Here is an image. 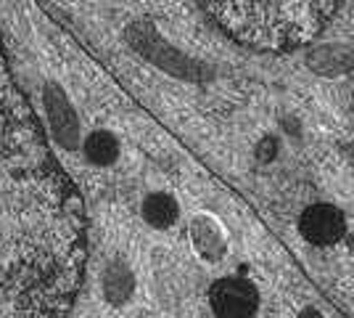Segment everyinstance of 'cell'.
Listing matches in <instances>:
<instances>
[{"label": "cell", "mask_w": 354, "mask_h": 318, "mask_svg": "<svg viewBox=\"0 0 354 318\" xmlns=\"http://www.w3.org/2000/svg\"><path fill=\"white\" fill-rule=\"evenodd\" d=\"M204 11L227 37L243 46L286 51L310 40L330 8L312 3H209Z\"/></svg>", "instance_id": "6da1fadb"}, {"label": "cell", "mask_w": 354, "mask_h": 318, "mask_svg": "<svg viewBox=\"0 0 354 318\" xmlns=\"http://www.w3.org/2000/svg\"><path fill=\"white\" fill-rule=\"evenodd\" d=\"M299 233L304 236V242L315 247H330L341 242L346 233L344 212L333 204H312L299 215Z\"/></svg>", "instance_id": "277c9868"}, {"label": "cell", "mask_w": 354, "mask_h": 318, "mask_svg": "<svg viewBox=\"0 0 354 318\" xmlns=\"http://www.w3.org/2000/svg\"><path fill=\"white\" fill-rule=\"evenodd\" d=\"M143 220H146L151 228H172L177 223V218H180V204H177V199L172 194H167V191H153V194H148L143 199Z\"/></svg>", "instance_id": "5b68a950"}, {"label": "cell", "mask_w": 354, "mask_h": 318, "mask_svg": "<svg viewBox=\"0 0 354 318\" xmlns=\"http://www.w3.org/2000/svg\"><path fill=\"white\" fill-rule=\"evenodd\" d=\"M104 292L111 303H124L133 292V276L130 268L122 263H111L109 271L104 273Z\"/></svg>", "instance_id": "52a82bcc"}, {"label": "cell", "mask_w": 354, "mask_h": 318, "mask_svg": "<svg viewBox=\"0 0 354 318\" xmlns=\"http://www.w3.org/2000/svg\"><path fill=\"white\" fill-rule=\"evenodd\" d=\"M85 157H88L93 165L98 167H109L117 162L119 157V141L114 138V133L109 130H93L88 138H85Z\"/></svg>", "instance_id": "8992f818"}, {"label": "cell", "mask_w": 354, "mask_h": 318, "mask_svg": "<svg viewBox=\"0 0 354 318\" xmlns=\"http://www.w3.org/2000/svg\"><path fill=\"white\" fill-rule=\"evenodd\" d=\"M209 305L217 318H254L259 310V289L241 276H225L209 287Z\"/></svg>", "instance_id": "3957f363"}, {"label": "cell", "mask_w": 354, "mask_h": 318, "mask_svg": "<svg viewBox=\"0 0 354 318\" xmlns=\"http://www.w3.org/2000/svg\"><path fill=\"white\" fill-rule=\"evenodd\" d=\"M30 136L0 59V263L14 242L30 191Z\"/></svg>", "instance_id": "7a4b0ae2"}]
</instances>
